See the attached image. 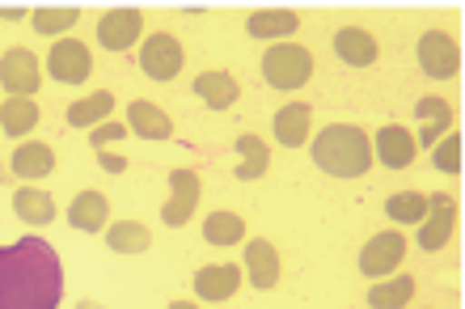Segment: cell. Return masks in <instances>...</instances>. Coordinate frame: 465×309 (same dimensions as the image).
I'll use <instances>...</instances> for the list:
<instances>
[{"label":"cell","mask_w":465,"mask_h":309,"mask_svg":"<svg viewBox=\"0 0 465 309\" xmlns=\"http://www.w3.org/2000/svg\"><path fill=\"white\" fill-rule=\"evenodd\" d=\"M245 275L237 272V263H208V267H199L191 288H195L199 301H229L237 288H242Z\"/></svg>","instance_id":"15"},{"label":"cell","mask_w":465,"mask_h":309,"mask_svg":"<svg viewBox=\"0 0 465 309\" xmlns=\"http://www.w3.org/2000/svg\"><path fill=\"white\" fill-rule=\"evenodd\" d=\"M406 259V237L398 234V229H385V234H372L360 246V275H377V280H385V275H393L398 272V263Z\"/></svg>","instance_id":"7"},{"label":"cell","mask_w":465,"mask_h":309,"mask_svg":"<svg viewBox=\"0 0 465 309\" xmlns=\"http://www.w3.org/2000/svg\"><path fill=\"white\" fill-rule=\"evenodd\" d=\"M123 136H127V127H123V124H98V127H94V136H89V145H94L98 153H106L114 140H123Z\"/></svg>","instance_id":"33"},{"label":"cell","mask_w":465,"mask_h":309,"mask_svg":"<svg viewBox=\"0 0 465 309\" xmlns=\"http://www.w3.org/2000/svg\"><path fill=\"white\" fill-rule=\"evenodd\" d=\"M415 297V275H385L368 288V309H406Z\"/></svg>","instance_id":"25"},{"label":"cell","mask_w":465,"mask_h":309,"mask_svg":"<svg viewBox=\"0 0 465 309\" xmlns=\"http://www.w3.org/2000/svg\"><path fill=\"white\" fill-rule=\"evenodd\" d=\"M415 60H419V68H423V76H431V81H453L457 68H461V47H457L453 35L428 30V35L419 38Z\"/></svg>","instance_id":"5"},{"label":"cell","mask_w":465,"mask_h":309,"mask_svg":"<svg viewBox=\"0 0 465 309\" xmlns=\"http://www.w3.org/2000/svg\"><path fill=\"white\" fill-rule=\"evenodd\" d=\"M431 165H436V174H449V178L461 174V136H457V132H449V136L431 149Z\"/></svg>","instance_id":"32"},{"label":"cell","mask_w":465,"mask_h":309,"mask_svg":"<svg viewBox=\"0 0 465 309\" xmlns=\"http://www.w3.org/2000/svg\"><path fill=\"white\" fill-rule=\"evenodd\" d=\"M334 55L347 68H368V64H377V38L368 30H360V25H343L334 35Z\"/></svg>","instance_id":"18"},{"label":"cell","mask_w":465,"mask_h":309,"mask_svg":"<svg viewBox=\"0 0 465 309\" xmlns=\"http://www.w3.org/2000/svg\"><path fill=\"white\" fill-rule=\"evenodd\" d=\"M453 224H457V199L453 195H428V212H423V221L415 224L419 234V250H428V254H436V250L449 246V237H453Z\"/></svg>","instance_id":"8"},{"label":"cell","mask_w":465,"mask_h":309,"mask_svg":"<svg viewBox=\"0 0 465 309\" xmlns=\"http://www.w3.org/2000/svg\"><path fill=\"white\" fill-rule=\"evenodd\" d=\"M81 22V9L76 5H47V9L30 13V25H35L43 38H68V30Z\"/></svg>","instance_id":"27"},{"label":"cell","mask_w":465,"mask_h":309,"mask_svg":"<svg viewBox=\"0 0 465 309\" xmlns=\"http://www.w3.org/2000/svg\"><path fill=\"white\" fill-rule=\"evenodd\" d=\"M203 242L208 246H237V242H245V221L237 216V212H212L208 221H203Z\"/></svg>","instance_id":"30"},{"label":"cell","mask_w":465,"mask_h":309,"mask_svg":"<svg viewBox=\"0 0 465 309\" xmlns=\"http://www.w3.org/2000/svg\"><path fill=\"white\" fill-rule=\"evenodd\" d=\"M296 25H301V17H296L292 9H262V13H250L245 17V35L258 38V43H280V38H292Z\"/></svg>","instance_id":"19"},{"label":"cell","mask_w":465,"mask_h":309,"mask_svg":"<svg viewBox=\"0 0 465 309\" xmlns=\"http://www.w3.org/2000/svg\"><path fill=\"white\" fill-rule=\"evenodd\" d=\"M98 157H102V165H106L111 174H123V170H127V161H123L119 153H98Z\"/></svg>","instance_id":"34"},{"label":"cell","mask_w":465,"mask_h":309,"mask_svg":"<svg viewBox=\"0 0 465 309\" xmlns=\"http://www.w3.org/2000/svg\"><path fill=\"white\" fill-rule=\"evenodd\" d=\"M183 60H186V51L170 30H157V35H148L144 43H140V73H144L148 81H161V85L173 81V76L183 73Z\"/></svg>","instance_id":"4"},{"label":"cell","mask_w":465,"mask_h":309,"mask_svg":"<svg viewBox=\"0 0 465 309\" xmlns=\"http://www.w3.org/2000/svg\"><path fill=\"white\" fill-rule=\"evenodd\" d=\"M309 124H313V111H309L305 102H288L275 111V140H280L283 149H301L309 140Z\"/></svg>","instance_id":"21"},{"label":"cell","mask_w":465,"mask_h":309,"mask_svg":"<svg viewBox=\"0 0 465 309\" xmlns=\"http://www.w3.org/2000/svg\"><path fill=\"white\" fill-rule=\"evenodd\" d=\"M9 170L35 186L38 178H47V174L55 170V149H51V145H43V140H25V145H17V149H13Z\"/></svg>","instance_id":"17"},{"label":"cell","mask_w":465,"mask_h":309,"mask_svg":"<svg viewBox=\"0 0 465 309\" xmlns=\"http://www.w3.org/2000/svg\"><path fill=\"white\" fill-rule=\"evenodd\" d=\"M372 157H377L385 170H411L415 157H419V145H415V136H411L406 127L385 124L377 136H372Z\"/></svg>","instance_id":"12"},{"label":"cell","mask_w":465,"mask_h":309,"mask_svg":"<svg viewBox=\"0 0 465 309\" xmlns=\"http://www.w3.org/2000/svg\"><path fill=\"white\" fill-rule=\"evenodd\" d=\"M423 212H428V195H419V191H398L385 199V216L393 224H419Z\"/></svg>","instance_id":"31"},{"label":"cell","mask_w":465,"mask_h":309,"mask_svg":"<svg viewBox=\"0 0 465 309\" xmlns=\"http://www.w3.org/2000/svg\"><path fill=\"white\" fill-rule=\"evenodd\" d=\"M13 212H17L30 229H43V224L55 221V199H51L47 191H38V186H17V191H13Z\"/></svg>","instance_id":"23"},{"label":"cell","mask_w":465,"mask_h":309,"mask_svg":"<svg viewBox=\"0 0 465 309\" xmlns=\"http://www.w3.org/2000/svg\"><path fill=\"white\" fill-rule=\"evenodd\" d=\"M35 124H38L35 98H5L0 102V132L9 140H22L25 132H35Z\"/></svg>","instance_id":"26"},{"label":"cell","mask_w":465,"mask_h":309,"mask_svg":"<svg viewBox=\"0 0 465 309\" xmlns=\"http://www.w3.org/2000/svg\"><path fill=\"white\" fill-rule=\"evenodd\" d=\"M106 246L114 254H144L153 246V234L140 221H114V224H106Z\"/></svg>","instance_id":"28"},{"label":"cell","mask_w":465,"mask_h":309,"mask_svg":"<svg viewBox=\"0 0 465 309\" xmlns=\"http://www.w3.org/2000/svg\"><path fill=\"white\" fill-rule=\"evenodd\" d=\"M313 76V55L296 43H271L262 55V81L280 94H292Z\"/></svg>","instance_id":"3"},{"label":"cell","mask_w":465,"mask_h":309,"mask_svg":"<svg viewBox=\"0 0 465 309\" xmlns=\"http://www.w3.org/2000/svg\"><path fill=\"white\" fill-rule=\"evenodd\" d=\"M111 221V199L102 191H81V195L68 204V224L76 234H102Z\"/></svg>","instance_id":"16"},{"label":"cell","mask_w":465,"mask_h":309,"mask_svg":"<svg viewBox=\"0 0 465 309\" xmlns=\"http://www.w3.org/2000/svg\"><path fill=\"white\" fill-rule=\"evenodd\" d=\"M64 263L43 237H17L0 246V309H60Z\"/></svg>","instance_id":"1"},{"label":"cell","mask_w":465,"mask_h":309,"mask_svg":"<svg viewBox=\"0 0 465 309\" xmlns=\"http://www.w3.org/2000/svg\"><path fill=\"white\" fill-rule=\"evenodd\" d=\"M38 85H43V64H38L35 51L13 47L0 55V89L9 98H35Z\"/></svg>","instance_id":"6"},{"label":"cell","mask_w":465,"mask_h":309,"mask_svg":"<svg viewBox=\"0 0 465 309\" xmlns=\"http://www.w3.org/2000/svg\"><path fill=\"white\" fill-rule=\"evenodd\" d=\"M47 73L60 85H85L89 73H94V55L81 38H55L47 51Z\"/></svg>","instance_id":"9"},{"label":"cell","mask_w":465,"mask_h":309,"mask_svg":"<svg viewBox=\"0 0 465 309\" xmlns=\"http://www.w3.org/2000/svg\"><path fill=\"white\" fill-rule=\"evenodd\" d=\"M170 309H199L195 301H170Z\"/></svg>","instance_id":"36"},{"label":"cell","mask_w":465,"mask_h":309,"mask_svg":"<svg viewBox=\"0 0 465 309\" xmlns=\"http://www.w3.org/2000/svg\"><path fill=\"white\" fill-rule=\"evenodd\" d=\"M415 119H419V136H415L419 149H436L453 132V106L444 98H419Z\"/></svg>","instance_id":"14"},{"label":"cell","mask_w":465,"mask_h":309,"mask_svg":"<svg viewBox=\"0 0 465 309\" xmlns=\"http://www.w3.org/2000/svg\"><path fill=\"white\" fill-rule=\"evenodd\" d=\"M0 17H5V22H22V17H30V13H22V9H0Z\"/></svg>","instance_id":"35"},{"label":"cell","mask_w":465,"mask_h":309,"mask_svg":"<svg viewBox=\"0 0 465 309\" xmlns=\"http://www.w3.org/2000/svg\"><path fill=\"white\" fill-rule=\"evenodd\" d=\"M242 263H245L242 275L258 288V293H271V288L280 284V254H275V246H271L267 237H254V242H245Z\"/></svg>","instance_id":"13"},{"label":"cell","mask_w":465,"mask_h":309,"mask_svg":"<svg viewBox=\"0 0 465 309\" xmlns=\"http://www.w3.org/2000/svg\"><path fill=\"white\" fill-rule=\"evenodd\" d=\"M309 157L331 178H360L372 170V136L355 124H331L313 136Z\"/></svg>","instance_id":"2"},{"label":"cell","mask_w":465,"mask_h":309,"mask_svg":"<svg viewBox=\"0 0 465 309\" xmlns=\"http://www.w3.org/2000/svg\"><path fill=\"white\" fill-rule=\"evenodd\" d=\"M237 81H232L229 73H221V68H212V73H199L195 76V98L208 106V111H229L232 102H237Z\"/></svg>","instance_id":"22"},{"label":"cell","mask_w":465,"mask_h":309,"mask_svg":"<svg viewBox=\"0 0 465 309\" xmlns=\"http://www.w3.org/2000/svg\"><path fill=\"white\" fill-rule=\"evenodd\" d=\"M271 165V149H267V140H258V136H242L237 140V178L242 183H254V178H262Z\"/></svg>","instance_id":"29"},{"label":"cell","mask_w":465,"mask_h":309,"mask_svg":"<svg viewBox=\"0 0 465 309\" xmlns=\"http://www.w3.org/2000/svg\"><path fill=\"white\" fill-rule=\"evenodd\" d=\"M127 127H132L140 140H170L173 136L170 115L161 111L157 102H144V98H135L132 106H127Z\"/></svg>","instance_id":"20"},{"label":"cell","mask_w":465,"mask_h":309,"mask_svg":"<svg viewBox=\"0 0 465 309\" xmlns=\"http://www.w3.org/2000/svg\"><path fill=\"white\" fill-rule=\"evenodd\" d=\"M199 208V174L195 170H173L170 174V199L161 208V221L170 229H183Z\"/></svg>","instance_id":"11"},{"label":"cell","mask_w":465,"mask_h":309,"mask_svg":"<svg viewBox=\"0 0 465 309\" xmlns=\"http://www.w3.org/2000/svg\"><path fill=\"white\" fill-rule=\"evenodd\" d=\"M76 309H102V305H98V301H81V305H76Z\"/></svg>","instance_id":"37"},{"label":"cell","mask_w":465,"mask_h":309,"mask_svg":"<svg viewBox=\"0 0 465 309\" xmlns=\"http://www.w3.org/2000/svg\"><path fill=\"white\" fill-rule=\"evenodd\" d=\"M144 35V13L140 9H127V5H119V9H106L98 17V43L102 51H132L135 38Z\"/></svg>","instance_id":"10"},{"label":"cell","mask_w":465,"mask_h":309,"mask_svg":"<svg viewBox=\"0 0 465 309\" xmlns=\"http://www.w3.org/2000/svg\"><path fill=\"white\" fill-rule=\"evenodd\" d=\"M111 111H114V94L98 89V94H85L81 102H73V106L64 111V124L68 127H98L111 119Z\"/></svg>","instance_id":"24"}]
</instances>
